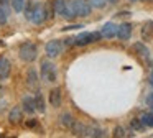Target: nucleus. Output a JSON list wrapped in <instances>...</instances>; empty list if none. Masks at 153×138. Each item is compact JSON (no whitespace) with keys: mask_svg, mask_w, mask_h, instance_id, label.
I'll use <instances>...</instances> for the list:
<instances>
[{"mask_svg":"<svg viewBox=\"0 0 153 138\" xmlns=\"http://www.w3.org/2000/svg\"><path fill=\"white\" fill-rule=\"evenodd\" d=\"M18 54H20V59L25 62H33L35 59L38 58V48L35 43H23V45L20 46V49H18Z\"/></svg>","mask_w":153,"mask_h":138,"instance_id":"nucleus-1","label":"nucleus"},{"mask_svg":"<svg viewBox=\"0 0 153 138\" xmlns=\"http://www.w3.org/2000/svg\"><path fill=\"white\" fill-rule=\"evenodd\" d=\"M100 38H102L100 31H82L74 38V45L86 46V45H91V43H97Z\"/></svg>","mask_w":153,"mask_h":138,"instance_id":"nucleus-2","label":"nucleus"},{"mask_svg":"<svg viewBox=\"0 0 153 138\" xmlns=\"http://www.w3.org/2000/svg\"><path fill=\"white\" fill-rule=\"evenodd\" d=\"M40 72H41V79H43L45 82H54L56 81V66H54L51 61H43L41 62Z\"/></svg>","mask_w":153,"mask_h":138,"instance_id":"nucleus-3","label":"nucleus"},{"mask_svg":"<svg viewBox=\"0 0 153 138\" xmlns=\"http://www.w3.org/2000/svg\"><path fill=\"white\" fill-rule=\"evenodd\" d=\"M48 20V10H46V5L45 3H40L36 2L35 5V10H33V16H31V22L35 25H41Z\"/></svg>","mask_w":153,"mask_h":138,"instance_id":"nucleus-4","label":"nucleus"},{"mask_svg":"<svg viewBox=\"0 0 153 138\" xmlns=\"http://www.w3.org/2000/svg\"><path fill=\"white\" fill-rule=\"evenodd\" d=\"M45 51H46L48 58H58L61 54V51H63V45H61L59 39H51V41L46 43Z\"/></svg>","mask_w":153,"mask_h":138,"instance_id":"nucleus-5","label":"nucleus"},{"mask_svg":"<svg viewBox=\"0 0 153 138\" xmlns=\"http://www.w3.org/2000/svg\"><path fill=\"white\" fill-rule=\"evenodd\" d=\"M74 8H76L77 16H89L92 5H91L89 0H74Z\"/></svg>","mask_w":153,"mask_h":138,"instance_id":"nucleus-6","label":"nucleus"},{"mask_svg":"<svg viewBox=\"0 0 153 138\" xmlns=\"http://www.w3.org/2000/svg\"><path fill=\"white\" fill-rule=\"evenodd\" d=\"M12 72V62L8 58H0V81H7Z\"/></svg>","mask_w":153,"mask_h":138,"instance_id":"nucleus-7","label":"nucleus"},{"mask_svg":"<svg viewBox=\"0 0 153 138\" xmlns=\"http://www.w3.org/2000/svg\"><path fill=\"white\" fill-rule=\"evenodd\" d=\"M117 30H119V26L115 25V23L112 22H107L105 25L102 26V30H100V35H102V38H114V36H117Z\"/></svg>","mask_w":153,"mask_h":138,"instance_id":"nucleus-8","label":"nucleus"},{"mask_svg":"<svg viewBox=\"0 0 153 138\" xmlns=\"http://www.w3.org/2000/svg\"><path fill=\"white\" fill-rule=\"evenodd\" d=\"M130 36H132V25H130V23H122V25H119L117 38H119L120 41H127V39H130Z\"/></svg>","mask_w":153,"mask_h":138,"instance_id":"nucleus-9","label":"nucleus"},{"mask_svg":"<svg viewBox=\"0 0 153 138\" xmlns=\"http://www.w3.org/2000/svg\"><path fill=\"white\" fill-rule=\"evenodd\" d=\"M22 107H23V110L27 112V114H35L36 112V102H35V97H31V95H25L23 100H22Z\"/></svg>","mask_w":153,"mask_h":138,"instance_id":"nucleus-10","label":"nucleus"},{"mask_svg":"<svg viewBox=\"0 0 153 138\" xmlns=\"http://www.w3.org/2000/svg\"><path fill=\"white\" fill-rule=\"evenodd\" d=\"M8 120H10V123H13V125L22 123V120H23V112H22L18 107H13L10 110V114H8Z\"/></svg>","mask_w":153,"mask_h":138,"instance_id":"nucleus-11","label":"nucleus"},{"mask_svg":"<svg viewBox=\"0 0 153 138\" xmlns=\"http://www.w3.org/2000/svg\"><path fill=\"white\" fill-rule=\"evenodd\" d=\"M27 85L33 91H38V74L35 69H30L27 74Z\"/></svg>","mask_w":153,"mask_h":138,"instance_id":"nucleus-12","label":"nucleus"},{"mask_svg":"<svg viewBox=\"0 0 153 138\" xmlns=\"http://www.w3.org/2000/svg\"><path fill=\"white\" fill-rule=\"evenodd\" d=\"M50 104L53 105L54 108H58L61 105V91L58 87H54L50 91Z\"/></svg>","mask_w":153,"mask_h":138,"instance_id":"nucleus-13","label":"nucleus"},{"mask_svg":"<svg viewBox=\"0 0 153 138\" xmlns=\"http://www.w3.org/2000/svg\"><path fill=\"white\" fill-rule=\"evenodd\" d=\"M61 15H63L66 20H73L74 16H77L76 15V8H74V0H71V2L66 3V7H64V10H63Z\"/></svg>","mask_w":153,"mask_h":138,"instance_id":"nucleus-14","label":"nucleus"},{"mask_svg":"<svg viewBox=\"0 0 153 138\" xmlns=\"http://www.w3.org/2000/svg\"><path fill=\"white\" fill-rule=\"evenodd\" d=\"M133 49H135V53L137 54L140 56V58H145V59H150V49L146 48L145 45H143V43H135V45H133Z\"/></svg>","mask_w":153,"mask_h":138,"instance_id":"nucleus-15","label":"nucleus"},{"mask_svg":"<svg viewBox=\"0 0 153 138\" xmlns=\"http://www.w3.org/2000/svg\"><path fill=\"white\" fill-rule=\"evenodd\" d=\"M73 130V133L76 135V137H87V130H89V127L84 123H79V122H76L74 123V127L71 128Z\"/></svg>","mask_w":153,"mask_h":138,"instance_id":"nucleus-16","label":"nucleus"},{"mask_svg":"<svg viewBox=\"0 0 153 138\" xmlns=\"http://www.w3.org/2000/svg\"><path fill=\"white\" fill-rule=\"evenodd\" d=\"M74 123H76V120H74V117L71 114H63L61 115V125L66 128H73Z\"/></svg>","mask_w":153,"mask_h":138,"instance_id":"nucleus-17","label":"nucleus"},{"mask_svg":"<svg viewBox=\"0 0 153 138\" xmlns=\"http://www.w3.org/2000/svg\"><path fill=\"white\" fill-rule=\"evenodd\" d=\"M35 102H36V110L40 112V114H45L46 107H45V99H43V95H41L40 91H36V94H35Z\"/></svg>","mask_w":153,"mask_h":138,"instance_id":"nucleus-18","label":"nucleus"},{"mask_svg":"<svg viewBox=\"0 0 153 138\" xmlns=\"http://www.w3.org/2000/svg\"><path fill=\"white\" fill-rule=\"evenodd\" d=\"M51 3H53L54 13H56V15H61L63 10H64V7H66V3H68V0H53Z\"/></svg>","mask_w":153,"mask_h":138,"instance_id":"nucleus-19","label":"nucleus"},{"mask_svg":"<svg viewBox=\"0 0 153 138\" xmlns=\"http://www.w3.org/2000/svg\"><path fill=\"white\" fill-rule=\"evenodd\" d=\"M35 5H36V2H28L27 3V8H25V18L27 20H30L31 22V16H33V10H35Z\"/></svg>","mask_w":153,"mask_h":138,"instance_id":"nucleus-20","label":"nucleus"},{"mask_svg":"<svg viewBox=\"0 0 153 138\" xmlns=\"http://www.w3.org/2000/svg\"><path fill=\"white\" fill-rule=\"evenodd\" d=\"M130 127L133 128V130H137V131H142V130H145V125H143V122H142V118H133L132 122H130Z\"/></svg>","mask_w":153,"mask_h":138,"instance_id":"nucleus-21","label":"nucleus"},{"mask_svg":"<svg viewBox=\"0 0 153 138\" xmlns=\"http://www.w3.org/2000/svg\"><path fill=\"white\" fill-rule=\"evenodd\" d=\"M87 137H105V131L100 130V128H96V127H89Z\"/></svg>","mask_w":153,"mask_h":138,"instance_id":"nucleus-22","label":"nucleus"},{"mask_svg":"<svg viewBox=\"0 0 153 138\" xmlns=\"http://www.w3.org/2000/svg\"><path fill=\"white\" fill-rule=\"evenodd\" d=\"M142 122L145 127L153 128V114H143L142 115Z\"/></svg>","mask_w":153,"mask_h":138,"instance_id":"nucleus-23","label":"nucleus"},{"mask_svg":"<svg viewBox=\"0 0 153 138\" xmlns=\"http://www.w3.org/2000/svg\"><path fill=\"white\" fill-rule=\"evenodd\" d=\"M12 2V8L15 10V12H22L25 7V0H10Z\"/></svg>","mask_w":153,"mask_h":138,"instance_id":"nucleus-24","label":"nucleus"},{"mask_svg":"<svg viewBox=\"0 0 153 138\" xmlns=\"http://www.w3.org/2000/svg\"><path fill=\"white\" fill-rule=\"evenodd\" d=\"M112 137H114V138H123V137H127L125 128H123V127H115V128H114Z\"/></svg>","mask_w":153,"mask_h":138,"instance_id":"nucleus-25","label":"nucleus"},{"mask_svg":"<svg viewBox=\"0 0 153 138\" xmlns=\"http://www.w3.org/2000/svg\"><path fill=\"white\" fill-rule=\"evenodd\" d=\"M152 23H146L145 26H143V30H142V36L143 38H150V33H152Z\"/></svg>","mask_w":153,"mask_h":138,"instance_id":"nucleus-26","label":"nucleus"},{"mask_svg":"<svg viewBox=\"0 0 153 138\" xmlns=\"http://www.w3.org/2000/svg\"><path fill=\"white\" fill-rule=\"evenodd\" d=\"M89 2H91V5H92L94 8H102V7L105 5L107 0H89Z\"/></svg>","mask_w":153,"mask_h":138,"instance_id":"nucleus-27","label":"nucleus"},{"mask_svg":"<svg viewBox=\"0 0 153 138\" xmlns=\"http://www.w3.org/2000/svg\"><path fill=\"white\" fill-rule=\"evenodd\" d=\"M7 23V13H5L4 8H0V25Z\"/></svg>","mask_w":153,"mask_h":138,"instance_id":"nucleus-28","label":"nucleus"},{"mask_svg":"<svg viewBox=\"0 0 153 138\" xmlns=\"http://www.w3.org/2000/svg\"><path fill=\"white\" fill-rule=\"evenodd\" d=\"M146 104H148V107L153 108V92H152V94H148V97H146Z\"/></svg>","mask_w":153,"mask_h":138,"instance_id":"nucleus-29","label":"nucleus"},{"mask_svg":"<svg viewBox=\"0 0 153 138\" xmlns=\"http://www.w3.org/2000/svg\"><path fill=\"white\" fill-rule=\"evenodd\" d=\"M36 123H38L36 120H28L27 122V127H36Z\"/></svg>","mask_w":153,"mask_h":138,"instance_id":"nucleus-30","label":"nucleus"},{"mask_svg":"<svg viewBox=\"0 0 153 138\" xmlns=\"http://www.w3.org/2000/svg\"><path fill=\"white\" fill-rule=\"evenodd\" d=\"M150 85H153V71H152V74H150Z\"/></svg>","mask_w":153,"mask_h":138,"instance_id":"nucleus-31","label":"nucleus"},{"mask_svg":"<svg viewBox=\"0 0 153 138\" xmlns=\"http://www.w3.org/2000/svg\"><path fill=\"white\" fill-rule=\"evenodd\" d=\"M5 3H8V0H0V5H5Z\"/></svg>","mask_w":153,"mask_h":138,"instance_id":"nucleus-32","label":"nucleus"},{"mask_svg":"<svg viewBox=\"0 0 153 138\" xmlns=\"http://www.w3.org/2000/svg\"><path fill=\"white\" fill-rule=\"evenodd\" d=\"M107 2H109V3H117L119 0H107Z\"/></svg>","mask_w":153,"mask_h":138,"instance_id":"nucleus-33","label":"nucleus"},{"mask_svg":"<svg viewBox=\"0 0 153 138\" xmlns=\"http://www.w3.org/2000/svg\"><path fill=\"white\" fill-rule=\"evenodd\" d=\"M130 2H137V0H130Z\"/></svg>","mask_w":153,"mask_h":138,"instance_id":"nucleus-34","label":"nucleus"}]
</instances>
